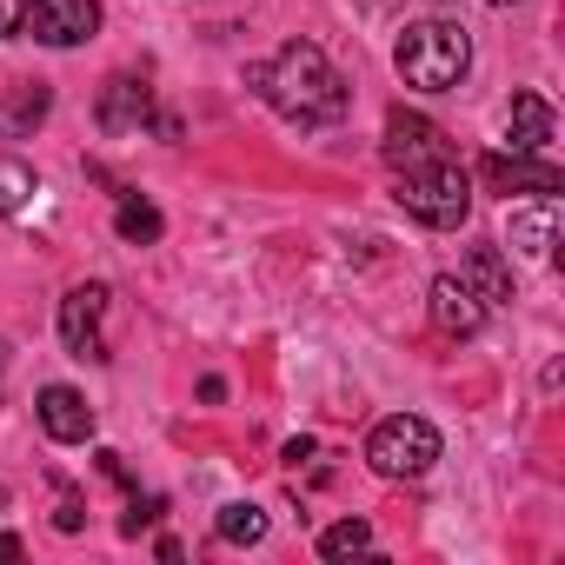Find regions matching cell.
<instances>
[{
	"mask_svg": "<svg viewBox=\"0 0 565 565\" xmlns=\"http://www.w3.org/2000/svg\"><path fill=\"white\" fill-rule=\"evenodd\" d=\"M505 140H512V153H545L552 147V100L545 94H512Z\"/></svg>",
	"mask_w": 565,
	"mask_h": 565,
	"instance_id": "obj_13",
	"label": "cell"
},
{
	"mask_svg": "<svg viewBox=\"0 0 565 565\" xmlns=\"http://www.w3.org/2000/svg\"><path fill=\"white\" fill-rule=\"evenodd\" d=\"M160 512H167V499H160V492H147V499L134 492V505H127V519H120V532H127V539H140V525H153Z\"/></svg>",
	"mask_w": 565,
	"mask_h": 565,
	"instance_id": "obj_20",
	"label": "cell"
},
{
	"mask_svg": "<svg viewBox=\"0 0 565 565\" xmlns=\"http://www.w3.org/2000/svg\"><path fill=\"white\" fill-rule=\"evenodd\" d=\"M426 307H433V327L439 333H452V340H472V333H486V300L466 287V279L459 273H439L433 279V294H426Z\"/></svg>",
	"mask_w": 565,
	"mask_h": 565,
	"instance_id": "obj_10",
	"label": "cell"
},
{
	"mask_svg": "<svg viewBox=\"0 0 565 565\" xmlns=\"http://www.w3.org/2000/svg\"><path fill=\"white\" fill-rule=\"evenodd\" d=\"M366 466L380 479H426L439 466V426L419 413H393L366 433Z\"/></svg>",
	"mask_w": 565,
	"mask_h": 565,
	"instance_id": "obj_4",
	"label": "cell"
},
{
	"mask_svg": "<svg viewBox=\"0 0 565 565\" xmlns=\"http://www.w3.org/2000/svg\"><path fill=\"white\" fill-rule=\"evenodd\" d=\"M54 525H61V532H81V525H87V505H81V499H61Z\"/></svg>",
	"mask_w": 565,
	"mask_h": 565,
	"instance_id": "obj_22",
	"label": "cell"
},
{
	"mask_svg": "<svg viewBox=\"0 0 565 565\" xmlns=\"http://www.w3.org/2000/svg\"><path fill=\"white\" fill-rule=\"evenodd\" d=\"M34 419H41V433L54 439V446H87L94 439V406L74 393V386H41V399H34Z\"/></svg>",
	"mask_w": 565,
	"mask_h": 565,
	"instance_id": "obj_11",
	"label": "cell"
},
{
	"mask_svg": "<svg viewBox=\"0 0 565 565\" xmlns=\"http://www.w3.org/2000/svg\"><path fill=\"white\" fill-rule=\"evenodd\" d=\"M21 21H28V0H0V41H21Z\"/></svg>",
	"mask_w": 565,
	"mask_h": 565,
	"instance_id": "obj_21",
	"label": "cell"
},
{
	"mask_svg": "<svg viewBox=\"0 0 565 565\" xmlns=\"http://www.w3.org/2000/svg\"><path fill=\"white\" fill-rule=\"evenodd\" d=\"M100 34V0H28L21 41L41 47H87Z\"/></svg>",
	"mask_w": 565,
	"mask_h": 565,
	"instance_id": "obj_5",
	"label": "cell"
},
{
	"mask_svg": "<svg viewBox=\"0 0 565 565\" xmlns=\"http://www.w3.org/2000/svg\"><path fill=\"white\" fill-rule=\"evenodd\" d=\"M479 180H486L492 193H505V200H519V193L552 200V193L565 186V173H558L545 153H486V160H479Z\"/></svg>",
	"mask_w": 565,
	"mask_h": 565,
	"instance_id": "obj_7",
	"label": "cell"
},
{
	"mask_svg": "<svg viewBox=\"0 0 565 565\" xmlns=\"http://www.w3.org/2000/svg\"><path fill=\"white\" fill-rule=\"evenodd\" d=\"M393 67H399V81L419 87V94H452V87L472 74V34H466L459 21H439V14L406 21L399 41H393Z\"/></svg>",
	"mask_w": 565,
	"mask_h": 565,
	"instance_id": "obj_2",
	"label": "cell"
},
{
	"mask_svg": "<svg viewBox=\"0 0 565 565\" xmlns=\"http://www.w3.org/2000/svg\"><path fill=\"white\" fill-rule=\"evenodd\" d=\"M0 558H21V539L14 532H0Z\"/></svg>",
	"mask_w": 565,
	"mask_h": 565,
	"instance_id": "obj_25",
	"label": "cell"
},
{
	"mask_svg": "<svg viewBox=\"0 0 565 565\" xmlns=\"http://www.w3.org/2000/svg\"><path fill=\"white\" fill-rule=\"evenodd\" d=\"M353 552H373V525L366 519H340L320 532V558H353Z\"/></svg>",
	"mask_w": 565,
	"mask_h": 565,
	"instance_id": "obj_19",
	"label": "cell"
},
{
	"mask_svg": "<svg viewBox=\"0 0 565 565\" xmlns=\"http://www.w3.org/2000/svg\"><path fill=\"white\" fill-rule=\"evenodd\" d=\"M459 279H466L486 307H512V266L499 259V246H472L466 266H459Z\"/></svg>",
	"mask_w": 565,
	"mask_h": 565,
	"instance_id": "obj_14",
	"label": "cell"
},
{
	"mask_svg": "<svg viewBox=\"0 0 565 565\" xmlns=\"http://www.w3.org/2000/svg\"><path fill=\"white\" fill-rule=\"evenodd\" d=\"M486 8H512V0H486Z\"/></svg>",
	"mask_w": 565,
	"mask_h": 565,
	"instance_id": "obj_27",
	"label": "cell"
},
{
	"mask_svg": "<svg viewBox=\"0 0 565 565\" xmlns=\"http://www.w3.org/2000/svg\"><path fill=\"white\" fill-rule=\"evenodd\" d=\"M0 373H8V340H0Z\"/></svg>",
	"mask_w": 565,
	"mask_h": 565,
	"instance_id": "obj_26",
	"label": "cell"
},
{
	"mask_svg": "<svg viewBox=\"0 0 565 565\" xmlns=\"http://www.w3.org/2000/svg\"><path fill=\"white\" fill-rule=\"evenodd\" d=\"M246 87H253V100H266L287 127H300V134H313V127H333V120H347V107H353V87H347V74L327 61V47H313V41H287L273 61H246Z\"/></svg>",
	"mask_w": 565,
	"mask_h": 565,
	"instance_id": "obj_1",
	"label": "cell"
},
{
	"mask_svg": "<svg viewBox=\"0 0 565 565\" xmlns=\"http://www.w3.org/2000/svg\"><path fill=\"white\" fill-rule=\"evenodd\" d=\"M54 114V87L47 81H21L0 94V140H34V127Z\"/></svg>",
	"mask_w": 565,
	"mask_h": 565,
	"instance_id": "obj_12",
	"label": "cell"
},
{
	"mask_svg": "<svg viewBox=\"0 0 565 565\" xmlns=\"http://www.w3.org/2000/svg\"><path fill=\"white\" fill-rule=\"evenodd\" d=\"M380 153H386V167H393V173H406V167L446 160V153H452V140H446V127H433L426 114L393 107V114H386V140H380Z\"/></svg>",
	"mask_w": 565,
	"mask_h": 565,
	"instance_id": "obj_6",
	"label": "cell"
},
{
	"mask_svg": "<svg viewBox=\"0 0 565 565\" xmlns=\"http://www.w3.org/2000/svg\"><path fill=\"white\" fill-rule=\"evenodd\" d=\"M213 532H220V545H259L266 539V512L253 499H233V505H220Z\"/></svg>",
	"mask_w": 565,
	"mask_h": 565,
	"instance_id": "obj_17",
	"label": "cell"
},
{
	"mask_svg": "<svg viewBox=\"0 0 565 565\" xmlns=\"http://www.w3.org/2000/svg\"><path fill=\"white\" fill-rule=\"evenodd\" d=\"M34 193H41V173L14 153H0V220H21L34 206Z\"/></svg>",
	"mask_w": 565,
	"mask_h": 565,
	"instance_id": "obj_16",
	"label": "cell"
},
{
	"mask_svg": "<svg viewBox=\"0 0 565 565\" xmlns=\"http://www.w3.org/2000/svg\"><path fill=\"white\" fill-rule=\"evenodd\" d=\"M153 87L147 81H134V74H114L107 87H100V100H94V120H100V134H140V127H153Z\"/></svg>",
	"mask_w": 565,
	"mask_h": 565,
	"instance_id": "obj_9",
	"label": "cell"
},
{
	"mask_svg": "<svg viewBox=\"0 0 565 565\" xmlns=\"http://www.w3.org/2000/svg\"><path fill=\"white\" fill-rule=\"evenodd\" d=\"M107 300H114V294L100 287V279H87V287H74V294L61 300V340H67L74 360H107V333H100Z\"/></svg>",
	"mask_w": 565,
	"mask_h": 565,
	"instance_id": "obj_8",
	"label": "cell"
},
{
	"mask_svg": "<svg viewBox=\"0 0 565 565\" xmlns=\"http://www.w3.org/2000/svg\"><path fill=\"white\" fill-rule=\"evenodd\" d=\"M200 399H206V406H220V399H226V380H220V373H206V380H200Z\"/></svg>",
	"mask_w": 565,
	"mask_h": 565,
	"instance_id": "obj_23",
	"label": "cell"
},
{
	"mask_svg": "<svg viewBox=\"0 0 565 565\" xmlns=\"http://www.w3.org/2000/svg\"><path fill=\"white\" fill-rule=\"evenodd\" d=\"M393 200H399L419 226L446 233V226H466V213H472V173H466V160H459V153H446V160L406 167V173H399V186H393Z\"/></svg>",
	"mask_w": 565,
	"mask_h": 565,
	"instance_id": "obj_3",
	"label": "cell"
},
{
	"mask_svg": "<svg viewBox=\"0 0 565 565\" xmlns=\"http://www.w3.org/2000/svg\"><path fill=\"white\" fill-rule=\"evenodd\" d=\"M313 452H320V446H313V439H287V466H307V459H313Z\"/></svg>",
	"mask_w": 565,
	"mask_h": 565,
	"instance_id": "obj_24",
	"label": "cell"
},
{
	"mask_svg": "<svg viewBox=\"0 0 565 565\" xmlns=\"http://www.w3.org/2000/svg\"><path fill=\"white\" fill-rule=\"evenodd\" d=\"M114 233L127 239V246H153L160 233H167V213L147 200V193H134V186H120V200H114Z\"/></svg>",
	"mask_w": 565,
	"mask_h": 565,
	"instance_id": "obj_15",
	"label": "cell"
},
{
	"mask_svg": "<svg viewBox=\"0 0 565 565\" xmlns=\"http://www.w3.org/2000/svg\"><path fill=\"white\" fill-rule=\"evenodd\" d=\"M552 220H558L552 200H539L532 213H512V246L532 253V259H545V253H552Z\"/></svg>",
	"mask_w": 565,
	"mask_h": 565,
	"instance_id": "obj_18",
	"label": "cell"
}]
</instances>
